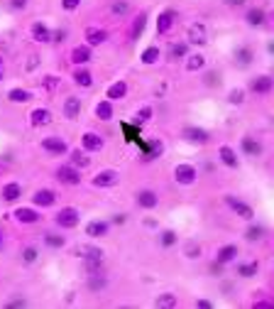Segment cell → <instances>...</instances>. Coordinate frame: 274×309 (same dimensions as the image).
<instances>
[{
  "instance_id": "6da1fadb",
  "label": "cell",
  "mask_w": 274,
  "mask_h": 309,
  "mask_svg": "<svg viewBox=\"0 0 274 309\" xmlns=\"http://www.w3.org/2000/svg\"><path fill=\"white\" fill-rule=\"evenodd\" d=\"M174 182L181 184V187H191L199 182V167L191 165V162H179L174 167Z\"/></svg>"
},
{
  "instance_id": "7a4b0ae2",
  "label": "cell",
  "mask_w": 274,
  "mask_h": 309,
  "mask_svg": "<svg viewBox=\"0 0 274 309\" xmlns=\"http://www.w3.org/2000/svg\"><path fill=\"white\" fill-rule=\"evenodd\" d=\"M54 223L59 228H64V231H71V228H76L81 223V211L76 206H64L61 211H56Z\"/></svg>"
},
{
  "instance_id": "3957f363",
  "label": "cell",
  "mask_w": 274,
  "mask_h": 309,
  "mask_svg": "<svg viewBox=\"0 0 274 309\" xmlns=\"http://www.w3.org/2000/svg\"><path fill=\"white\" fill-rule=\"evenodd\" d=\"M54 177L59 184H64V187H78L81 184V170H76L73 165H61V167H56L54 170Z\"/></svg>"
},
{
  "instance_id": "277c9868",
  "label": "cell",
  "mask_w": 274,
  "mask_h": 309,
  "mask_svg": "<svg viewBox=\"0 0 274 309\" xmlns=\"http://www.w3.org/2000/svg\"><path fill=\"white\" fill-rule=\"evenodd\" d=\"M42 150L47 154H52V157H61V154L69 152V142L64 140V137L59 135H49V137H42Z\"/></svg>"
},
{
  "instance_id": "5b68a950",
  "label": "cell",
  "mask_w": 274,
  "mask_h": 309,
  "mask_svg": "<svg viewBox=\"0 0 274 309\" xmlns=\"http://www.w3.org/2000/svg\"><path fill=\"white\" fill-rule=\"evenodd\" d=\"M91 184L96 189H110V187L120 184V172L118 170H101L98 174H93Z\"/></svg>"
},
{
  "instance_id": "8992f818",
  "label": "cell",
  "mask_w": 274,
  "mask_h": 309,
  "mask_svg": "<svg viewBox=\"0 0 274 309\" xmlns=\"http://www.w3.org/2000/svg\"><path fill=\"white\" fill-rule=\"evenodd\" d=\"M176 20H179V13H176L174 8H164V10L157 15V35H169V32L174 30Z\"/></svg>"
},
{
  "instance_id": "52a82bcc",
  "label": "cell",
  "mask_w": 274,
  "mask_h": 309,
  "mask_svg": "<svg viewBox=\"0 0 274 309\" xmlns=\"http://www.w3.org/2000/svg\"><path fill=\"white\" fill-rule=\"evenodd\" d=\"M181 140L191 142V145H206V142H211V133L199 125H186L181 130Z\"/></svg>"
},
{
  "instance_id": "ba28073f",
  "label": "cell",
  "mask_w": 274,
  "mask_h": 309,
  "mask_svg": "<svg viewBox=\"0 0 274 309\" xmlns=\"http://www.w3.org/2000/svg\"><path fill=\"white\" fill-rule=\"evenodd\" d=\"M225 204H228L230 211L238 213L240 218H245V221H252V218H255V209H252L247 201L238 199V196H225Z\"/></svg>"
},
{
  "instance_id": "9c48e42d",
  "label": "cell",
  "mask_w": 274,
  "mask_h": 309,
  "mask_svg": "<svg viewBox=\"0 0 274 309\" xmlns=\"http://www.w3.org/2000/svg\"><path fill=\"white\" fill-rule=\"evenodd\" d=\"M135 204L140 209H145V211H154L159 206V194L154 192V189H140V192L135 194Z\"/></svg>"
},
{
  "instance_id": "30bf717a",
  "label": "cell",
  "mask_w": 274,
  "mask_h": 309,
  "mask_svg": "<svg viewBox=\"0 0 274 309\" xmlns=\"http://www.w3.org/2000/svg\"><path fill=\"white\" fill-rule=\"evenodd\" d=\"M56 204V192L54 189H37L35 194H32V206L35 209H52Z\"/></svg>"
},
{
  "instance_id": "8fae6325",
  "label": "cell",
  "mask_w": 274,
  "mask_h": 309,
  "mask_svg": "<svg viewBox=\"0 0 274 309\" xmlns=\"http://www.w3.org/2000/svg\"><path fill=\"white\" fill-rule=\"evenodd\" d=\"M13 216H15V221L22 223V226H32V223H39V221H42V213L37 211L35 206H20V209L13 211Z\"/></svg>"
},
{
  "instance_id": "7c38bea8",
  "label": "cell",
  "mask_w": 274,
  "mask_h": 309,
  "mask_svg": "<svg viewBox=\"0 0 274 309\" xmlns=\"http://www.w3.org/2000/svg\"><path fill=\"white\" fill-rule=\"evenodd\" d=\"M30 35H32V39L39 42V44H52V27H49L47 22H39V20L32 22Z\"/></svg>"
},
{
  "instance_id": "4fadbf2b",
  "label": "cell",
  "mask_w": 274,
  "mask_h": 309,
  "mask_svg": "<svg viewBox=\"0 0 274 309\" xmlns=\"http://www.w3.org/2000/svg\"><path fill=\"white\" fill-rule=\"evenodd\" d=\"M110 233V221L106 218H93L86 223V236L88 238H106Z\"/></svg>"
},
{
  "instance_id": "5bb4252c",
  "label": "cell",
  "mask_w": 274,
  "mask_h": 309,
  "mask_svg": "<svg viewBox=\"0 0 274 309\" xmlns=\"http://www.w3.org/2000/svg\"><path fill=\"white\" fill-rule=\"evenodd\" d=\"M106 147V140L98 135V133H83L81 135V150L86 152H101Z\"/></svg>"
},
{
  "instance_id": "9a60e30c",
  "label": "cell",
  "mask_w": 274,
  "mask_h": 309,
  "mask_svg": "<svg viewBox=\"0 0 274 309\" xmlns=\"http://www.w3.org/2000/svg\"><path fill=\"white\" fill-rule=\"evenodd\" d=\"M218 160L228 167V170H238L240 167V157H238V150H233L230 145H220L218 147Z\"/></svg>"
},
{
  "instance_id": "2e32d148",
  "label": "cell",
  "mask_w": 274,
  "mask_h": 309,
  "mask_svg": "<svg viewBox=\"0 0 274 309\" xmlns=\"http://www.w3.org/2000/svg\"><path fill=\"white\" fill-rule=\"evenodd\" d=\"M83 37H86V44L93 49V47H101V44L108 42V30H103V27H86Z\"/></svg>"
},
{
  "instance_id": "e0dca14e",
  "label": "cell",
  "mask_w": 274,
  "mask_h": 309,
  "mask_svg": "<svg viewBox=\"0 0 274 309\" xmlns=\"http://www.w3.org/2000/svg\"><path fill=\"white\" fill-rule=\"evenodd\" d=\"M93 59V49L88 44H76L71 49V64L73 66H86Z\"/></svg>"
},
{
  "instance_id": "ac0fdd59",
  "label": "cell",
  "mask_w": 274,
  "mask_h": 309,
  "mask_svg": "<svg viewBox=\"0 0 274 309\" xmlns=\"http://www.w3.org/2000/svg\"><path fill=\"white\" fill-rule=\"evenodd\" d=\"M272 91V76L269 74H259L250 81V94H257V96H267Z\"/></svg>"
},
{
  "instance_id": "d6986e66",
  "label": "cell",
  "mask_w": 274,
  "mask_h": 309,
  "mask_svg": "<svg viewBox=\"0 0 274 309\" xmlns=\"http://www.w3.org/2000/svg\"><path fill=\"white\" fill-rule=\"evenodd\" d=\"M189 44H194V47H203L206 42H208V35H206V25L201 22H194L191 27H189V37H186Z\"/></svg>"
},
{
  "instance_id": "ffe728a7",
  "label": "cell",
  "mask_w": 274,
  "mask_h": 309,
  "mask_svg": "<svg viewBox=\"0 0 274 309\" xmlns=\"http://www.w3.org/2000/svg\"><path fill=\"white\" fill-rule=\"evenodd\" d=\"M81 108H83L81 98H78V96H66L61 113H64V118H66V120H76V118L81 116Z\"/></svg>"
},
{
  "instance_id": "44dd1931",
  "label": "cell",
  "mask_w": 274,
  "mask_h": 309,
  "mask_svg": "<svg viewBox=\"0 0 274 309\" xmlns=\"http://www.w3.org/2000/svg\"><path fill=\"white\" fill-rule=\"evenodd\" d=\"M240 255V248L235 246V243H228V246H223L218 253H216V263H220V265H230V263H235Z\"/></svg>"
},
{
  "instance_id": "7402d4cb",
  "label": "cell",
  "mask_w": 274,
  "mask_h": 309,
  "mask_svg": "<svg viewBox=\"0 0 274 309\" xmlns=\"http://www.w3.org/2000/svg\"><path fill=\"white\" fill-rule=\"evenodd\" d=\"M0 196H3L5 204H15V201L22 199V184H20V182H8V184L3 187Z\"/></svg>"
},
{
  "instance_id": "603a6c76",
  "label": "cell",
  "mask_w": 274,
  "mask_h": 309,
  "mask_svg": "<svg viewBox=\"0 0 274 309\" xmlns=\"http://www.w3.org/2000/svg\"><path fill=\"white\" fill-rule=\"evenodd\" d=\"M240 150L247 154V157H259V154H262V142L252 135H245L240 140Z\"/></svg>"
},
{
  "instance_id": "cb8c5ba5",
  "label": "cell",
  "mask_w": 274,
  "mask_h": 309,
  "mask_svg": "<svg viewBox=\"0 0 274 309\" xmlns=\"http://www.w3.org/2000/svg\"><path fill=\"white\" fill-rule=\"evenodd\" d=\"M52 123V111L49 108H35L32 113H30V125L32 128H44V125H49Z\"/></svg>"
},
{
  "instance_id": "d4e9b609",
  "label": "cell",
  "mask_w": 274,
  "mask_h": 309,
  "mask_svg": "<svg viewBox=\"0 0 274 309\" xmlns=\"http://www.w3.org/2000/svg\"><path fill=\"white\" fill-rule=\"evenodd\" d=\"M245 22L250 25V27H262L264 22H267V10L264 8H250L247 13H245Z\"/></svg>"
},
{
  "instance_id": "484cf974",
  "label": "cell",
  "mask_w": 274,
  "mask_h": 309,
  "mask_svg": "<svg viewBox=\"0 0 274 309\" xmlns=\"http://www.w3.org/2000/svg\"><path fill=\"white\" fill-rule=\"evenodd\" d=\"M145 27H147V13L142 10V13H137V15H135L132 25H130V39H132V42H137V39L142 37Z\"/></svg>"
},
{
  "instance_id": "4316f807",
  "label": "cell",
  "mask_w": 274,
  "mask_h": 309,
  "mask_svg": "<svg viewBox=\"0 0 274 309\" xmlns=\"http://www.w3.org/2000/svg\"><path fill=\"white\" fill-rule=\"evenodd\" d=\"M159 59H162V49H159V44H149L145 52L140 54V64H145V66H154V64H159Z\"/></svg>"
},
{
  "instance_id": "83f0119b",
  "label": "cell",
  "mask_w": 274,
  "mask_h": 309,
  "mask_svg": "<svg viewBox=\"0 0 274 309\" xmlns=\"http://www.w3.org/2000/svg\"><path fill=\"white\" fill-rule=\"evenodd\" d=\"M73 84L81 86V89H91L93 86V74L86 69V66H76L73 69Z\"/></svg>"
},
{
  "instance_id": "f1b7e54d",
  "label": "cell",
  "mask_w": 274,
  "mask_h": 309,
  "mask_svg": "<svg viewBox=\"0 0 274 309\" xmlns=\"http://www.w3.org/2000/svg\"><path fill=\"white\" fill-rule=\"evenodd\" d=\"M206 69V57L201 52H194V54H186V71L189 74H196V71H203Z\"/></svg>"
},
{
  "instance_id": "f546056e",
  "label": "cell",
  "mask_w": 274,
  "mask_h": 309,
  "mask_svg": "<svg viewBox=\"0 0 274 309\" xmlns=\"http://www.w3.org/2000/svg\"><path fill=\"white\" fill-rule=\"evenodd\" d=\"M66 154H69V160H71L69 165H73L76 170H86V167L91 165V157H88L86 150H69Z\"/></svg>"
},
{
  "instance_id": "4dcf8cb0",
  "label": "cell",
  "mask_w": 274,
  "mask_h": 309,
  "mask_svg": "<svg viewBox=\"0 0 274 309\" xmlns=\"http://www.w3.org/2000/svg\"><path fill=\"white\" fill-rule=\"evenodd\" d=\"M125 96H128V84H125V81L110 84L108 91H106V98H108V101H123Z\"/></svg>"
},
{
  "instance_id": "1f68e13d",
  "label": "cell",
  "mask_w": 274,
  "mask_h": 309,
  "mask_svg": "<svg viewBox=\"0 0 274 309\" xmlns=\"http://www.w3.org/2000/svg\"><path fill=\"white\" fill-rule=\"evenodd\" d=\"M142 145V152H145V160H154L164 152V145L162 140H147V142H140Z\"/></svg>"
},
{
  "instance_id": "d6a6232c",
  "label": "cell",
  "mask_w": 274,
  "mask_h": 309,
  "mask_svg": "<svg viewBox=\"0 0 274 309\" xmlns=\"http://www.w3.org/2000/svg\"><path fill=\"white\" fill-rule=\"evenodd\" d=\"M93 113H96V118H98V120H103V123L113 120V113H115V111H113V101H108V98H106V101H98Z\"/></svg>"
},
{
  "instance_id": "836d02e7",
  "label": "cell",
  "mask_w": 274,
  "mask_h": 309,
  "mask_svg": "<svg viewBox=\"0 0 274 309\" xmlns=\"http://www.w3.org/2000/svg\"><path fill=\"white\" fill-rule=\"evenodd\" d=\"M154 307L159 309H176L179 307V297L174 292H162L157 299H154Z\"/></svg>"
},
{
  "instance_id": "e575fe53",
  "label": "cell",
  "mask_w": 274,
  "mask_h": 309,
  "mask_svg": "<svg viewBox=\"0 0 274 309\" xmlns=\"http://www.w3.org/2000/svg\"><path fill=\"white\" fill-rule=\"evenodd\" d=\"M44 246L49 248V251H61L64 246H66V238L61 236V233H44Z\"/></svg>"
},
{
  "instance_id": "d590c367",
  "label": "cell",
  "mask_w": 274,
  "mask_h": 309,
  "mask_svg": "<svg viewBox=\"0 0 274 309\" xmlns=\"http://www.w3.org/2000/svg\"><path fill=\"white\" fill-rule=\"evenodd\" d=\"M176 243H179V236H176V231H171V228L159 231V248L169 251V248H174Z\"/></svg>"
},
{
  "instance_id": "8d00e7d4",
  "label": "cell",
  "mask_w": 274,
  "mask_h": 309,
  "mask_svg": "<svg viewBox=\"0 0 274 309\" xmlns=\"http://www.w3.org/2000/svg\"><path fill=\"white\" fill-rule=\"evenodd\" d=\"M8 101L10 103H27V101H32V94L27 89H13V91H8Z\"/></svg>"
},
{
  "instance_id": "74e56055",
  "label": "cell",
  "mask_w": 274,
  "mask_h": 309,
  "mask_svg": "<svg viewBox=\"0 0 274 309\" xmlns=\"http://www.w3.org/2000/svg\"><path fill=\"white\" fill-rule=\"evenodd\" d=\"M264 233H267V228H264L262 223H252V226L245 231V238H247L250 243H257V241H262V238H264Z\"/></svg>"
},
{
  "instance_id": "f35d334b",
  "label": "cell",
  "mask_w": 274,
  "mask_h": 309,
  "mask_svg": "<svg viewBox=\"0 0 274 309\" xmlns=\"http://www.w3.org/2000/svg\"><path fill=\"white\" fill-rule=\"evenodd\" d=\"M252 49H250V47H240L238 52H235V61H238V66H242V69H245V66H250V64H252Z\"/></svg>"
},
{
  "instance_id": "ab89813d",
  "label": "cell",
  "mask_w": 274,
  "mask_h": 309,
  "mask_svg": "<svg viewBox=\"0 0 274 309\" xmlns=\"http://www.w3.org/2000/svg\"><path fill=\"white\" fill-rule=\"evenodd\" d=\"M189 49H191L189 42H174V44L169 47V54H171V59H184L189 54Z\"/></svg>"
},
{
  "instance_id": "60d3db41",
  "label": "cell",
  "mask_w": 274,
  "mask_h": 309,
  "mask_svg": "<svg viewBox=\"0 0 274 309\" xmlns=\"http://www.w3.org/2000/svg\"><path fill=\"white\" fill-rule=\"evenodd\" d=\"M106 287H108V280H106L101 272H93L91 280H88V290H91V292H101V290H106Z\"/></svg>"
},
{
  "instance_id": "b9f144b4",
  "label": "cell",
  "mask_w": 274,
  "mask_h": 309,
  "mask_svg": "<svg viewBox=\"0 0 274 309\" xmlns=\"http://www.w3.org/2000/svg\"><path fill=\"white\" fill-rule=\"evenodd\" d=\"M259 272V263L252 260V263H245V265H238V277H255Z\"/></svg>"
},
{
  "instance_id": "7bdbcfd3",
  "label": "cell",
  "mask_w": 274,
  "mask_h": 309,
  "mask_svg": "<svg viewBox=\"0 0 274 309\" xmlns=\"http://www.w3.org/2000/svg\"><path fill=\"white\" fill-rule=\"evenodd\" d=\"M37 258H39V248H37V246H27V248L22 251V263H25V265L37 263Z\"/></svg>"
},
{
  "instance_id": "ee69618b",
  "label": "cell",
  "mask_w": 274,
  "mask_h": 309,
  "mask_svg": "<svg viewBox=\"0 0 274 309\" xmlns=\"http://www.w3.org/2000/svg\"><path fill=\"white\" fill-rule=\"evenodd\" d=\"M110 13H113L115 18L128 15V13H130V3H128V0H115V3H113V8H110Z\"/></svg>"
},
{
  "instance_id": "f6af8a7d",
  "label": "cell",
  "mask_w": 274,
  "mask_h": 309,
  "mask_svg": "<svg viewBox=\"0 0 274 309\" xmlns=\"http://www.w3.org/2000/svg\"><path fill=\"white\" fill-rule=\"evenodd\" d=\"M228 103H233V106H242V103H245V91H242V89H233V91H230V96H228Z\"/></svg>"
},
{
  "instance_id": "bcb514c9",
  "label": "cell",
  "mask_w": 274,
  "mask_h": 309,
  "mask_svg": "<svg viewBox=\"0 0 274 309\" xmlns=\"http://www.w3.org/2000/svg\"><path fill=\"white\" fill-rule=\"evenodd\" d=\"M149 118H152V108L145 106L142 111H137V116H135V125H142V123H147Z\"/></svg>"
},
{
  "instance_id": "7dc6e473",
  "label": "cell",
  "mask_w": 274,
  "mask_h": 309,
  "mask_svg": "<svg viewBox=\"0 0 274 309\" xmlns=\"http://www.w3.org/2000/svg\"><path fill=\"white\" fill-rule=\"evenodd\" d=\"M78 8H81V0H61V10H66V13H73Z\"/></svg>"
},
{
  "instance_id": "c3c4849f",
  "label": "cell",
  "mask_w": 274,
  "mask_h": 309,
  "mask_svg": "<svg viewBox=\"0 0 274 309\" xmlns=\"http://www.w3.org/2000/svg\"><path fill=\"white\" fill-rule=\"evenodd\" d=\"M199 255H201V246H196V243L186 246V258H199Z\"/></svg>"
},
{
  "instance_id": "681fc988",
  "label": "cell",
  "mask_w": 274,
  "mask_h": 309,
  "mask_svg": "<svg viewBox=\"0 0 274 309\" xmlns=\"http://www.w3.org/2000/svg\"><path fill=\"white\" fill-rule=\"evenodd\" d=\"M8 3H10V8H13L15 13H22V10L27 8V3H30V0H8Z\"/></svg>"
},
{
  "instance_id": "f907efd6",
  "label": "cell",
  "mask_w": 274,
  "mask_h": 309,
  "mask_svg": "<svg viewBox=\"0 0 274 309\" xmlns=\"http://www.w3.org/2000/svg\"><path fill=\"white\" fill-rule=\"evenodd\" d=\"M196 307L199 309H213V302H211V299H196Z\"/></svg>"
},
{
  "instance_id": "816d5d0a",
  "label": "cell",
  "mask_w": 274,
  "mask_h": 309,
  "mask_svg": "<svg viewBox=\"0 0 274 309\" xmlns=\"http://www.w3.org/2000/svg\"><path fill=\"white\" fill-rule=\"evenodd\" d=\"M3 76H5V61L0 57V81H3Z\"/></svg>"
},
{
  "instance_id": "f5cc1de1",
  "label": "cell",
  "mask_w": 274,
  "mask_h": 309,
  "mask_svg": "<svg viewBox=\"0 0 274 309\" xmlns=\"http://www.w3.org/2000/svg\"><path fill=\"white\" fill-rule=\"evenodd\" d=\"M228 3H230V5H242L245 0H228Z\"/></svg>"
},
{
  "instance_id": "db71d44e",
  "label": "cell",
  "mask_w": 274,
  "mask_h": 309,
  "mask_svg": "<svg viewBox=\"0 0 274 309\" xmlns=\"http://www.w3.org/2000/svg\"><path fill=\"white\" fill-rule=\"evenodd\" d=\"M0 253H3V228H0Z\"/></svg>"
}]
</instances>
